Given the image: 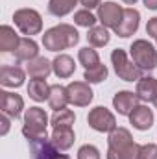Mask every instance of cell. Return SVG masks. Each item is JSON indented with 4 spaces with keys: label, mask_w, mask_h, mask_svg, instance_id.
Listing matches in <instances>:
<instances>
[{
    "label": "cell",
    "mask_w": 157,
    "mask_h": 159,
    "mask_svg": "<svg viewBox=\"0 0 157 159\" xmlns=\"http://www.w3.org/2000/svg\"><path fill=\"white\" fill-rule=\"evenodd\" d=\"M107 159H139L141 144H137L126 128H115L107 137Z\"/></svg>",
    "instance_id": "obj_1"
},
{
    "label": "cell",
    "mask_w": 157,
    "mask_h": 159,
    "mask_svg": "<svg viewBox=\"0 0 157 159\" xmlns=\"http://www.w3.org/2000/svg\"><path fill=\"white\" fill-rule=\"evenodd\" d=\"M79 41L78 30L70 24H57L44 32L43 35V46L50 52H59L76 46Z\"/></svg>",
    "instance_id": "obj_2"
},
{
    "label": "cell",
    "mask_w": 157,
    "mask_h": 159,
    "mask_svg": "<svg viewBox=\"0 0 157 159\" xmlns=\"http://www.w3.org/2000/svg\"><path fill=\"white\" fill-rule=\"evenodd\" d=\"M46 126H48V115L41 107H30L24 113V128L22 135L34 143V141H44L46 139Z\"/></svg>",
    "instance_id": "obj_3"
},
{
    "label": "cell",
    "mask_w": 157,
    "mask_h": 159,
    "mask_svg": "<svg viewBox=\"0 0 157 159\" xmlns=\"http://www.w3.org/2000/svg\"><path fill=\"white\" fill-rule=\"evenodd\" d=\"M129 54L133 63L144 72V70H154L157 69V50L152 43L146 39H137L131 43L129 46Z\"/></svg>",
    "instance_id": "obj_4"
},
{
    "label": "cell",
    "mask_w": 157,
    "mask_h": 159,
    "mask_svg": "<svg viewBox=\"0 0 157 159\" xmlns=\"http://www.w3.org/2000/svg\"><path fill=\"white\" fill-rule=\"evenodd\" d=\"M111 63H113L117 76L124 81H139L142 78V70L133 63V59L128 57L126 50L122 48H115L111 52Z\"/></svg>",
    "instance_id": "obj_5"
},
{
    "label": "cell",
    "mask_w": 157,
    "mask_h": 159,
    "mask_svg": "<svg viewBox=\"0 0 157 159\" xmlns=\"http://www.w3.org/2000/svg\"><path fill=\"white\" fill-rule=\"evenodd\" d=\"M13 20H15V26L24 35H37L43 30V19H41L39 11L30 9V7L17 9L13 13Z\"/></svg>",
    "instance_id": "obj_6"
},
{
    "label": "cell",
    "mask_w": 157,
    "mask_h": 159,
    "mask_svg": "<svg viewBox=\"0 0 157 159\" xmlns=\"http://www.w3.org/2000/svg\"><path fill=\"white\" fill-rule=\"evenodd\" d=\"M87 122H89V126H91L94 131H100V133H111V131L117 128V119H115V115H113L109 109L102 107V106H98V107H94V109L89 111Z\"/></svg>",
    "instance_id": "obj_7"
},
{
    "label": "cell",
    "mask_w": 157,
    "mask_h": 159,
    "mask_svg": "<svg viewBox=\"0 0 157 159\" xmlns=\"http://www.w3.org/2000/svg\"><path fill=\"white\" fill-rule=\"evenodd\" d=\"M69 93V104L76 107H85L92 102V89L89 87L87 81H72L67 85Z\"/></svg>",
    "instance_id": "obj_8"
},
{
    "label": "cell",
    "mask_w": 157,
    "mask_h": 159,
    "mask_svg": "<svg viewBox=\"0 0 157 159\" xmlns=\"http://www.w3.org/2000/svg\"><path fill=\"white\" fill-rule=\"evenodd\" d=\"M0 109L9 119H19L20 113H22V109H24V100L17 93L0 91Z\"/></svg>",
    "instance_id": "obj_9"
},
{
    "label": "cell",
    "mask_w": 157,
    "mask_h": 159,
    "mask_svg": "<svg viewBox=\"0 0 157 159\" xmlns=\"http://www.w3.org/2000/svg\"><path fill=\"white\" fill-rule=\"evenodd\" d=\"M139 22H141V13L137 9H133V7H126L124 13H122L120 22H118L117 28H115V34H117L118 37H124L126 39V37L133 35L139 30Z\"/></svg>",
    "instance_id": "obj_10"
},
{
    "label": "cell",
    "mask_w": 157,
    "mask_h": 159,
    "mask_svg": "<svg viewBox=\"0 0 157 159\" xmlns=\"http://www.w3.org/2000/svg\"><path fill=\"white\" fill-rule=\"evenodd\" d=\"M122 13H124V9L118 4H115V2H104L98 7V20L102 22V26L115 30L117 24L120 22V19H122Z\"/></svg>",
    "instance_id": "obj_11"
},
{
    "label": "cell",
    "mask_w": 157,
    "mask_h": 159,
    "mask_svg": "<svg viewBox=\"0 0 157 159\" xmlns=\"http://www.w3.org/2000/svg\"><path fill=\"white\" fill-rule=\"evenodd\" d=\"M141 98L137 96V93H131V91H118L117 94L113 96V106L118 111V115H124V117H129L131 111L139 106Z\"/></svg>",
    "instance_id": "obj_12"
},
{
    "label": "cell",
    "mask_w": 157,
    "mask_h": 159,
    "mask_svg": "<svg viewBox=\"0 0 157 159\" xmlns=\"http://www.w3.org/2000/svg\"><path fill=\"white\" fill-rule=\"evenodd\" d=\"M129 122L133 124L135 129L146 131V129H150V128L154 126V111H152L148 106L139 104V106L131 111V115H129Z\"/></svg>",
    "instance_id": "obj_13"
},
{
    "label": "cell",
    "mask_w": 157,
    "mask_h": 159,
    "mask_svg": "<svg viewBox=\"0 0 157 159\" xmlns=\"http://www.w3.org/2000/svg\"><path fill=\"white\" fill-rule=\"evenodd\" d=\"M26 72H28L30 78H34V80H46L48 76H50V72H54V69H52V61H48L46 57L37 56L35 59L28 61V65H26Z\"/></svg>",
    "instance_id": "obj_14"
},
{
    "label": "cell",
    "mask_w": 157,
    "mask_h": 159,
    "mask_svg": "<svg viewBox=\"0 0 157 159\" xmlns=\"http://www.w3.org/2000/svg\"><path fill=\"white\" fill-rule=\"evenodd\" d=\"M26 78V72L20 69V67H9V65H4L0 69V83L4 87H20L24 83Z\"/></svg>",
    "instance_id": "obj_15"
},
{
    "label": "cell",
    "mask_w": 157,
    "mask_h": 159,
    "mask_svg": "<svg viewBox=\"0 0 157 159\" xmlns=\"http://www.w3.org/2000/svg\"><path fill=\"white\" fill-rule=\"evenodd\" d=\"M13 54H15V57L19 61H26L28 63V61H32V59H35L39 56V46L32 37H20Z\"/></svg>",
    "instance_id": "obj_16"
},
{
    "label": "cell",
    "mask_w": 157,
    "mask_h": 159,
    "mask_svg": "<svg viewBox=\"0 0 157 159\" xmlns=\"http://www.w3.org/2000/svg\"><path fill=\"white\" fill-rule=\"evenodd\" d=\"M137 96L142 102H155L157 98V80L152 76H142L137 81Z\"/></svg>",
    "instance_id": "obj_17"
},
{
    "label": "cell",
    "mask_w": 157,
    "mask_h": 159,
    "mask_svg": "<svg viewBox=\"0 0 157 159\" xmlns=\"http://www.w3.org/2000/svg\"><path fill=\"white\" fill-rule=\"evenodd\" d=\"M50 141H52V144H54L57 150H69V148L74 144L76 135H74L72 128H54Z\"/></svg>",
    "instance_id": "obj_18"
},
{
    "label": "cell",
    "mask_w": 157,
    "mask_h": 159,
    "mask_svg": "<svg viewBox=\"0 0 157 159\" xmlns=\"http://www.w3.org/2000/svg\"><path fill=\"white\" fill-rule=\"evenodd\" d=\"M52 69H54V74L57 78L65 80V78H70L76 70V65H74V59L67 54H59L54 61H52Z\"/></svg>",
    "instance_id": "obj_19"
},
{
    "label": "cell",
    "mask_w": 157,
    "mask_h": 159,
    "mask_svg": "<svg viewBox=\"0 0 157 159\" xmlns=\"http://www.w3.org/2000/svg\"><path fill=\"white\" fill-rule=\"evenodd\" d=\"M50 87L52 85H48L46 80H34L32 78L30 83H28V94L35 102H44V100L50 98Z\"/></svg>",
    "instance_id": "obj_20"
},
{
    "label": "cell",
    "mask_w": 157,
    "mask_h": 159,
    "mask_svg": "<svg viewBox=\"0 0 157 159\" xmlns=\"http://www.w3.org/2000/svg\"><path fill=\"white\" fill-rule=\"evenodd\" d=\"M48 104L54 111H59V109H65L67 104H69V93H67V87L63 85H52L50 87V98H48Z\"/></svg>",
    "instance_id": "obj_21"
},
{
    "label": "cell",
    "mask_w": 157,
    "mask_h": 159,
    "mask_svg": "<svg viewBox=\"0 0 157 159\" xmlns=\"http://www.w3.org/2000/svg\"><path fill=\"white\" fill-rule=\"evenodd\" d=\"M20 37L11 26H2L0 28V52H15Z\"/></svg>",
    "instance_id": "obj_22"
},
{
    "label": "cell",
    "mask_w": 157,
    "mask_h": 159,
    "mask_svg": "<svg viewBox=\"0 0 157 159\" xmlns=\"http://www.w3.org/2000/svg\"><path fill=\"white\" fill-rule=\"evenodd\" d=\"M111 39V35H109V28H105V26H92V28H89V34H87V41H89V44L91 46H94V48H102V46H105L107 43Z\"/></svg>",
    "instance_id": "obj_23"
},
{
    "label": "cell",
    "mask_w": 157,
    "mask_h": 159,
    "mask_svg": "<svg viewBox=\"0 0 157 159\" xmlns=\"http://www.w3.org/2000/svg\"><path fill=\"white\" fill-rule=\"evenodd\" d=\"M79 0H50L48 2V11L54 17H65L70 11H74V6Z\"/></svg>",
    "instance_id": "obj_24"
},
{
    "label": "cell",
    "mask_w": 157,
    "mask_h": 159,
    "mask_svg": "<svg viewBox=\"0 0 157 159\" xmlns=\"http://www.w3.org/2000/svg\"><path fill=\"white\" fill-rule=\"evenodd\" d=\"M76 122V115L70 109H59L54 113L52 117V128H72V124Z\"/></svg>",
    "instance_id": "obj_25"
},
{
    "label": "cell",
    "mask_w": 157,
    "mask_h": 159,
    "mask_svg": "<svg viewBox=\"0 0 157 159\" xmlns=\"http://www.w3.org/2000/svg\"><path fill=\"white\" fill-rule=\"evenodd\" d=\"M78 59L85 69H92V67L100 65V56H98V52L94 50V46H85V48H81L78 52Z\"/></svg>",
    "instance_id": "obj_26"
},
{
    "label": "cell",
    "mask_w": 157,
    "mask_h": 159,
    "mask_svg": "<svg viewBox=\"0 0 157 159\" xmlns=\"http://www.w3.org/2000/svg\"><path fill=\"white\" fill-rule=\"evenodd\" d=\"M107 74H109L107 67L100 63V65H96V67H92V69H85L83 80H85L87 83H100V81L107 80Z\"/></svg>",
    "instance_id": "obj_27"
},
{
    "label": "cell",
    "mask_w": 157,
    "mask_h": 159,
    "mask_svg": "<svg viewBox=\"0 0 157 159\" xmlns=\"http://www.w3.org/2000/svg\"><path fill=\"white\" fill-rule=\"evenodd\" d=\"M74 22L81 28H92L96 26V17L91 13V9H79L74 13Z\"/></svg>",
    "instance_id": "obj_28"
},
{
    "label": "cell",
    "mask_w": 157,
    "mask_h": 159,
    "mask_svg": "<svg viewBox=\"0 0 157 159\" xmlns=\"http://www.w3.org/2000/svg\"><path fill=\"white\" fill-rule=\"evenodd\" d=\"M78 159H100V152L92 144H83L78 150Z\"/></svg>",
    "instance_id": "obj_29"
},
{
    "label": "cell",
    "mask_w": 157,
    "mask_h": 159,
    "mask_svg": "<svg viewBox=\"0 0 157 159\" xmlns=\"http://www.w3.org/2000/svg\"><path fill=\"white\" fill-rule=\"evenodd\" d=\"M139 159H157V144H142L141 152H139Z\"/></svg>",
    "instance_id": "obj_30"
},
{
    "label": "cell",
    "mask_w": 157,
    "mask_h": 159,
    "mask_svg": "<svg viewBox=\"0 0 157 159\" xmlns=\"http://www.w3.org/2000/svg\"><path fill=\"white\" fill-rule=\"evenodd\" d=\"M146 34L157 39V17H152V19L148 20V24H146Z\"/></svg>",
    "instance_id": "obj_31"
},
{
    "label": "cell",
    "mask_w": 157,
    "mask_h": 159,
    "mask_svg": "<svg viewBox=\"0 0 157 159\" xmlns=\"http://www.w3.org/2000/svg\"><path fill=\"white\" fill-rule=\"evenodd\" d=\"M0 124H2V129H0V135H6V133L9 131V117L2 113V117H0Z\"/></svg>",
    "instance_id": "obj_32"
},
{
    "label": "cell",
    "mask_w": 157,
    "mask_h": 159,
    "mask_svg": "<svg viewBox=\"0 0 157 159\" xmlns=\"http://www.w3.org/2000/svg\"><path fill=\"white\" fill-rule=\"evenodd\" d=\"M79 4L85 9H92V7H100V0H79Z\"/></svg>",
    "instance_id": "obj_33"
},
{
    "label": "cell",
    "mask_w": 157,
    "mask_h": 159,
    "mask_svg": "<svg viewBox=\"0 0 157 159\" xmlns=\"http://www.w3.org/2000/svg\"><path fill=\"white\" fill-rule=\"evenodd\" d=\"M48 159H70V157L65 156V154H57V148L54 146V148L50 150V154H48Z\"/></svg>",
    "instance_id": "obj_34"
},
{
    "label": "cell",
    "mask_w": 157,
    "mask_h": 159,
    "mask_svg": "<svg viewBox=\"0 0 157 159\" xmlns=\"http://www.w3.org/2000/svg\"><path fill=\"white\" fill-rule=\"evenodd\" d=\"M148 9H157V0H142Z\"/></svg>",
    "instance_id": "obj_35"
},
{
    "label": "cell",
    "mask_w": 157,
    "mask_h": 159,
    "mask_svg": "<svg viewBox=\"0 0 157 159\" xmlns=\"http://www.w3.org/2000/svg\"><path fill=\"white\" fill-rule=\"evenodd\" d=\"M122 2H124V4H128V6H133L137 0H122Z\"/></svg>",
    "instance_id": "obj_36"
},
{
    "label": "cell",
    "mask_w": 157,
    "mask_h": 159,
    "mask_svg": "<svg viewBox=\"0 0 157 159\" xmlns=\"http://www.w3.org/2000/svg\"><path fill=\"white\" fill-rule=\"evenodd\" d=\"M154 104H155V107H157V98H155V102H154Z\"/></svg>",
    "instance_id": "obj_37"
},
{
    "label": "cell",
    "mask_w": 157,
    "mask_h": 159,
    "mask_svg": "<svg viewBox=\"0 0 157 159\" xmlns=\"http://www.w3.org/2000/svg\"><path fill=\"white\" fill-rule=\"evenodd\" d=\"M155 41H157V39H155Z\"/></svg>",
    "instance_id": "obj_38"
}]
</instances>
